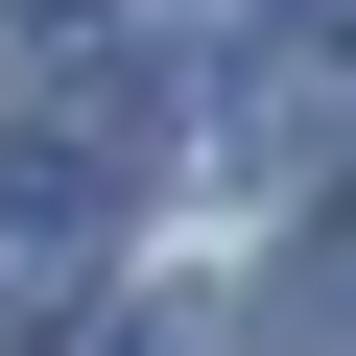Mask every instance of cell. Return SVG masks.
<instances>
[{"label":"cell","instance_id":"cell-2","mask_svg":"<svg viewBox=\"0 0 356 356\" xmlns=\"http://www.w3.org/2000/svg\"><path fill=\"white\" fill-rule=\"evenodd\" d=\"M261 356H356V214H309L261 261Z\"/></svg>","mask_w":356,"mask_h":356},{"label":"cell","instance_id":"cell-1","mask_svg":"<svg viewBox=\"0 0 356 356\" xmlns=\"http://www.w3.org/2000/svg\"><path fill=\"white\" fill-rule=\"evenodd\" d=\"M95 214H119V166H95V143H0V285H72Z\"/></svg>","mask_w":356,"mask_h":356},{"label":"cell","instance_id":"cell-3","mask_svg":"<svg viewBox=\"0 0 356 356\" xmlns=\"http://www.w3.org/2000/svg\"><path fill=\"white\" fill-rule=\"evenodd\" d=\"M72 356H191V332H72Z\"/></svg>","mask_w":356,"mask_h":356}]
</instances>
